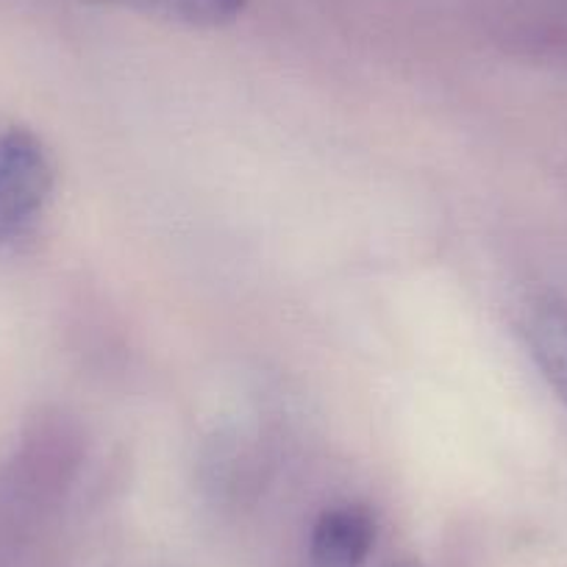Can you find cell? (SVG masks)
<instances>
[{"label": "cell", "instance_id": "obj_1", "mask_svg": "<svg viewBox=\"0 0 567 567\" xmlns=\"http://www.w3.org/2000/svg\"><path fill=\"white\" fill-rule=\"evenodd\" d=\"M53 187L51 159L25 131L0 136V237L29 226Z\"/></svg>", "mask_w": 567, "mask_h": 567}, {"label": "cell", "instance_id": "obj_5", "mask_svg": "<svg viewBox=\"0 0 567 567\" xmlns=\"http://www.w3.org/2000/svg\"><path fill=\"white\" fill-rule=\"evenodd\" d=\"M390 567H420L417 561H412V559H401V561H392Z\"/></svg>", "mask_w": 567, "mask_h": 567}, {"label": "cell", "instance_id": "obj_3", "mask_svg": "<svg viewBox=\"0 0 567 567\" xmlns=\"http://www.w3.org/2000/svg\"><path fill=\"white\" fill-rule=\"evenodd\" d=\"M523 331L534 362L567 406V307L554 298H539L528 307Z\"/></svg>", "mask_w": 567, "mask_h": 567}, {"label": "cell", "instance_id": "obj_2", "mask_svg": "<svg viewBox=\"0 0 567 567\" xmlns=\"http://www.w3.org/2000/svg\"><path fill=\"white\" fill-rule=\"evenodd\" d=\"M373 512L359 504H342L318 517L309 539L312 567H362L375 545Z\"/></svg>", "mask_w": 567, "mask_h": 567}, {"label": "cell", "instance_id": "obj_4", "mask_svg": "<svg viewBox=\"0 0 567 567\" xmlns=\"http://www.w3.org/2000/svg\"><path fill=\"white\" fill-rule=\"evenodd\" d=\"M123 3L195 29H217L231 23L245 7V0H123Z\"/></svg>", "mask_w": 567, "mask_h": 567}]
</instances>
